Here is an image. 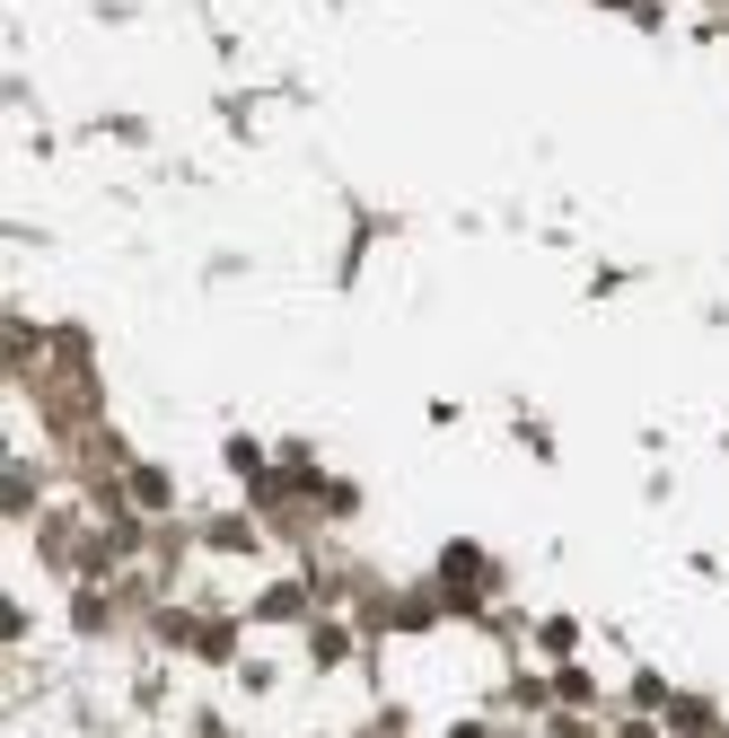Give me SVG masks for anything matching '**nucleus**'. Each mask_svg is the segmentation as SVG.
Segmentation results:
<instances>
[]
</instances>
